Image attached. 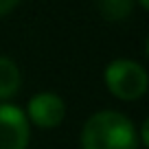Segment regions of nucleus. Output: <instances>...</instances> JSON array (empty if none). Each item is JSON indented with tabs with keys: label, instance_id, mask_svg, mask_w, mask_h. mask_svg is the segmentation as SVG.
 Masks as SVG:
<instances>
[{
	"label": "nucleus",
	"instance_id": "obj_1",
	"mask_svg": "<svg viewBox=\"0 0 149 149\" xmlns=\"http://www.w3.org/2000/svg\"><path fill=\"white\" fill-rule=\"evenodd\" d=\"M84 149H138L136 127L125 114L101 110L86 121L81 130Z\"/></svg>",
	"mask_w": 149,
	"mask_h": 149
},
{
	"label": "nucleus",
	"instance_id": "obj_2",
	"mask_svg": "<svg viewBox=\"0 0 149 149\" xmlns=\"http://www.w3.org/2000/svg\"><path fill=\"white\" fill-rule=\"evenodd\" d=\"M105 86L121 101H136L147 92V70L132 59H114L105 68Z\"/></svg>",
	"mask_w": 149,
	"mask_h": 149
},
{
	"label": "nucleus",
	"instance_id": "obj_3",
	"mask_svg": "<svg viewBox=\"0 0 149 149\" xmlns=\"http://www.w3.org/2000/svg\"><path fill=\"white\" fill-rule=\"evenodd\" d=\"M29 121L20 107L0 103V149H26Z\"/></svg>",
	"mask_w": 149,
	"mask_h": 149
},
{
	"label": "nucleus",
	"instance_id": "obj_4",
	"mask_svg": "<svg viewBox=\"0 0 149 149\" xmlns=\"http://www.w3.org/2000/svg\"><path fill=\"white\" fill-rule=\"evenodd\" d=\"M64 116L66 105L55 92H40L29 101V121H33L37 127H44V130L57 127L64 121Z\"/></svg>",
	"mask_w": 149,
	"mask_h": 149
},
{
	"label": "nucleus",
	"instance_id": "obj_5",
	"mask_svg": "<svg viewBox=\"0 0 149 149\" xmlns=\"http://www.w3.org/2000/svg\"><path fill=\"white\" fill-rule=\"evenodd\" d=\"M20 68L15 66L13 59L9 57H0V101L11 99L20 90Z\"/></svg>",
	"mask_w": 149,
	"mask_h": 149
},
{
	"label": "nucleus",
	"instance_id": "obj_6",
	"mask_svg": "<svg viewBox=\"0 0 149 149\" xmlns=\"http://www.w3.org/2000/svg\"><path fill=\"white\" fill-rule=\"evenodd\" d=\"M99 11L105 20H112V22H118V20H125L132 11V5L134 0H97Z\"/></svg>",
	"mask_w": 149,
	"mask_h": 149
},
{
	"label": "nucleus",
	"instance_id": "obj_7",
	"mask_svg": "<svg viewBox=\"0 0 149 149\" xmlns=\"http://www.w3.org/2000/svg\"><path fill=\"white\" fill-rule=\"evenodd\" d=\"M20 0H0V18L2 15H7L9 11H13L15 7H18Z\"/></svg>",
	"mask_w": 149,
	"mask_h": 149
},
{
	"label": "nucleus",
	"instance_id": "obj_8",
	"mask_svg": "<svg viewBox=\"0 0 149 149\" xmlns=\"http://www.w3.org/2000/svg\"><path fill=\"white\" fill-rule=\"evenodd\" d=\"M147 127H149V125H147V121H145V123H143V127H140V136H138V140L145 145V147L149 145V132H147Z\"/></svg>",
	"mask_w": 149,
	"mask_h": 149
},
{
	"label": "nucleus",
	"instance_id": "obj_9",
	"mask_svg": "<svg viewBox=\"0 0 149 149\" xmlns=\"http://www.w3.org/2000/svg\"><path fill=\"white\" fill-rule=\"evenodd\" d=\"M138 5L143 7V9H149V0H138Z\"/></svg>",
	"mask_w": 149,
	"mask_h": 149
}]
</instances>
